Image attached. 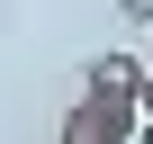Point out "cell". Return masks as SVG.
<instances>
[{
    "label": "cell",
    "mask_w": 153,
    "mask_h": 144,
    "mask_svg": "<svg viewBox=\"0 0 153 144\" xmlns=\"http://www.w3.org/2000/svg\"><path fill=\"white\" fill-rule=\"evenodd\" d=\"M135 117H153V63L135 72Z\"/></svg>",
    "instance_id": "3957f363"
},
{
    "label": "cell",
    "mask_w": 153,
    "mask_h": 144,
    "mask_svg": "<svg viewBox=\"0 0 153 144\" xmlns=\"http://www.w3.org/2000/svg\"><path fill=\"white\" fill-rule=\"evenodd\" d=\"M135 144H153V117H135Z\"/></svg>",
    "instance_id": "5b68a950"
},
{
    "label": "cell",
    "mask_w": 153,
    "mask_h": 144,
    "mask_svg": "<svg viewBox=\"0 0 153 144\" xmlns=\"http://www.w3.org/2000/svg\"><path fill=\"white\" fill-rule=\"evenodd\" d=\"M54 144H135V90H81L63 108V126H54Z\"/></svg>",
    "instance_id": "6da1fadb"
},
{
    "label": "cell",
    "mask_w": 153,
    "mask_h": 144,
    "mask_svg": "<svg viewBox=\"0 0 153 144\" xmlns=\"http://www.w3.org/2000/svg\"><path fill=\"white\" fill-rule=\"evenodd\" d=\"M135 72H144L135 54H90V81L99 90H135Z\"/></svg>",
    "instance_id": "7a4b0ae2"
},
{
    "label": "cell",
    "mask_w": 153,
    "mask_h": 144,
    "mask_svg": "<svg viewBox=\"0 0 153 144\" xmlns=\"http://www.w3.org/2000/svg\"><path fill=\"white\" fill-rule=\"evenodd\" d=\"M117 9H126V18H144V27H153V0H117Z\"/></svg>",
    "instance_id": "277c9868"
}]
</instances>
